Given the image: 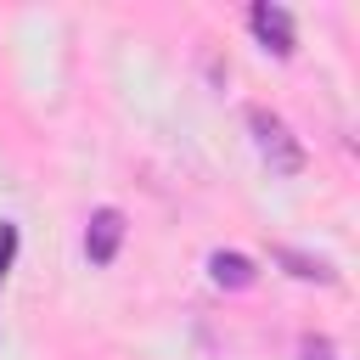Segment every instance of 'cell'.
<instances>
[{"instance_id": "obj_1", "label": "cell", "mask_w": 360, "mask_h": 360, "mask_svg": "<svg viewBox=\"0 0 360 360\" xmlns=\"http://www.w3.org/2000/svg\"><path fill=\"white\" fill-rule=\"evenodd\" d=\"M248 129H253V146H259V158L270 163V174H298V169H304V146L287 135V124H281L276 112L253 107V112H248Z\"/></svg>"}, {"instance_id": "obj_2", "label": "cell", "mask_w": 360, "mask_h": 360, "mask_svg": "<svg viewBox=\"0 0 360 360\" xmlns=\"http://www.w3.org/2000/svg\"><path fill=\"white\" fill-rule=\"evenodd\" d=\"M253 34L276 51V56H292V17L281 6H253Z\"/></svg>"}, {"instance_id": "obj_3", "label": "cell", "mask_w": 360, "mask_h": 360, "mask_svg": "<svg viewBox=\"0 0 360 360\" xmlns=\"http://www.w3.org/2000/svg\"><path fill=\"white\" fill-rule=\"evenodd\" d=\"M118 236H124V219H118L112 208H101V214L90 219V236H84V253H90L96 264H107V259H112V248H118Z\"/></svg>"}, {"instance_id": "obj_4", "label": "cell", "mask_w": 360, "mask_h": 360, "mask_svg": "<svg viewBox=\"0 0 360 360\" xmlns=\"http://www.w3.org/2000/svg\"><path fill=\"white\" fill-rule=\"evenodd\" d=\"M214 281L219 287H248L253 281V264L242 253H214Z\"/></svg>"}, {"instance_id": "obj_5", "label": "cell", "mask_w": 360, "mask_h": 360, "mask_svg": "<svg viewBox=\"0 0 360 360\" xmlns=\"http://www.w3.org/2000/svg\"><path fill=\"white\" fill-rule=\"evenodd\" d=\"M304 354H309V360H338V349H332V343H309Z\"/></svg>"}]
</instances>
